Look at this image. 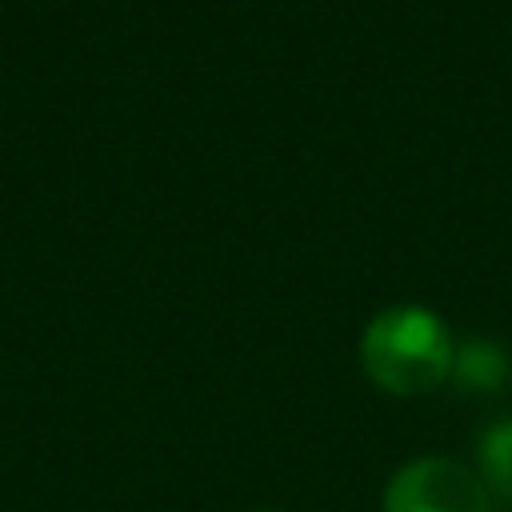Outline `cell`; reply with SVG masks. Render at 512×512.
<instances>
[{
	"label": "cell",
	"instance_id": "cell-1",
	"mask_svg": "<svg viewBox=\"0 0 512 512\" xmlns=\"http://www.w3.org/2000/svg\"><path fill=\"white\" fill-rule=\"evenodd\" d=\"M368 380L388 396H424L452 376V336L420 304H396L372 316L360 340Z\"/></svg>",
	"mask_w": 512,
	"mask_h": 512
},
{
	"label": "cell",
	"instance_id": "cell-2",
	"mask_svg": "<svg viewBox=\"0 0 512 512\" xmlns=\"http://www.w3.org/2000/svg\"><path fill=\"white\" fill-rule=\"evenodd\" d=\"M384 512H492V496L468 464L420 456L392 472Z\"/></svg>",
	"mask_w": 512,
	"mask_h": 512
},
{
	"label": "cell",
	"instance_id": "cell-4",
	"mask_svg": "<svg viewBox=\"0 0 512 512\" xmlns=\"http://www.w3.org/2000/svg\"><path fill=\"white\" fill-rule=\"evenodd\" d=\"M452 376L472 392H496L508 380V360L492 340H472L456 352Z\"/></svg>",
	"mask_w": 512,
	"mask_h": 512
},
{
	"label": "cell",
	"instance_id": "cell-3",
	"mask_svg": "<svg viewBox=\"0 0 512 512\" xmlns=\"http://www.w3.org/2000/svg\"><path fill=\"white\" fill-rule=\"evenodd\" d=\"M476 464L480 480L492 500L512 504V420H496L476 440Z\"/></svg>",
	"mask_w": 512,
	"mask_h": 512
}]
</instances>
